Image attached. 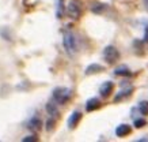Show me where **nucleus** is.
<instances>
[{
	"mask_svg": "<svg viewBox=\"0 0 148 142\" xmlns=\"http://www.w3.org/2000/svg\"><path fill=\"white\" fill-rule=\"evenodd\" d=\"M53 98L57 104H65L71 98V90L67 87H56L53 90Z\"/></svg>",
	"mask_w": 148,
	"mask_h": 142,
	"instance_id": "obj_1",
	"label": "nucleus"
},
{
	"mask_svg": "<svg viewBox=\"0 0 148 142\" xmlns=\"http://www.w3.org/2000/svg\"><path fill=\"white\" fill-rule=\"evenodd\" d=\"M103 59L106 60V63L109 64H114L117 60L120 59V52L116 46L113 45H108L103 49Z\"/></svg>",
	"mask_w": 148,
	"mask_h": 142,
	"instance_id": "obj_2",
	"label": "nucleus"
},
{
	"mask_svg": "<svg viewBox=\"0 0 148 142\" xmlns=\"http://www.w3.org/2000/svg\"><path fill=\"white\" fill-rule=\"evenodd\" d=\"M64 48L67 51L69 55H73L75 52H76V38L73 36V33L71 32H67L64 34Z\"/></svg>",
	"mask_w": 148,
	"mask_h": 142,
	"instance_id": "obj_3",
	"label": "nucleus"
},
{
	"mask_svg": "<svg viewBox=\"0 0 148 142\" xmlns=\"http://www.w3.org/2000/svg\"><path fill=\"white\" fill-rule=\"evenodd\" d=\"M67 12L68 15L73 19H77L80 17L82 14V6L80 3L77 1V0H71L69 3H68V7H67Z\"/></svg>",
	"mask_w": 148,
	"mask_h": 142,
	"instance_id": "obj_4",
	"label": "nucleus"
},
{
	"mask_svg": "<svg viewBox=\"0 0 148 142\" xmlns=\"http://www.w3.org/2000/svg\"><path fill=\"white\" fill-rule=\"evenodd\" d=\"M82 119V114L79 111H75V112H72V115L69 116V119H68V127L69 128H75L77 126V123L80 122Z\"/></svg>",
	"mask_w": 148,
	"mask_h": 142,
	"instance_id": "obj_5",
	"label": "nucleus"
},
{
	"mask_svg": "<svg viewBox=\"0 0 148 142\" xmlns=\"http://www.w3.org/2000/svg\"><path fill=\"white\" fill-rule=\"evenodd\" d=\"M113 89H114V85H113V82H110V81H108V82H105L101 86V89H99V93H101V96L102 97H109L110 96V93L113 92Z\"/></svg>",
	"mask_w": 148,
	"mask_h": 142,
	"instance_id": "obj_6",
	"label": "nucleus"
},
{
	"mask_svg": "<svg viewBox=\"0 0 148 142\" xmlns=\"http://www.w3.org/2000/svg\"><path fill=\"white\" fill-rule=\"evenodd\" d=\"M99 107H101V101H99V98H97V97H92V98H90V100L86 103V111H87V112L98 109Z\"/></svg>",
	"mask_w": 148,
	"mask_h": 142,
	"instance_id": "obj_7",
	"label": "nucleus"
},
{
	"mask_svg": "<svg viewBox=\"0 0 148 142\" xmlns=\"http://www.w3.org/2000/svg\"><path fill=\"white\" fill-rule=\"evenodd\" d=\"M130 134V126L129 124H120L116 128V135L117 137H125Z\"/></svg>",
	"mask_w": 148,
	"mask_h": 142,
	"instance_id": "obj_8",
	"label": "nucleus"
},
{
	"mask_svg": "<svg viewBox=\"0 0 148 142\" xmlns=\"http://www.w3.org/2000/svg\"><path fill=\"white\" fill-rule=\"evenodd\" d=\"M103 67L101 66V64H90L87 69H86V75H91V74H97V73H101V71H103Z\"/></svg>",
	"mask_w": 148,
	"mask_h": 142,
	"instance_id": "obj_9",
	"label": "nucleus"
},
{
	"mask_svg": "<svg viewBox=\"0 0 148 142\" xmlns=\"http://www.w3.org/2000/svg\"><path fill=\"white\" fill-rule=\"evenodd\" d=\"M41 126H42V122H41V119H38V118H32L30 122L27 123V127L30 128V130H34V131L41 130Z\"/></svg>",
	"mask_w": 148,
	"mask_h": 142,
	"instance_id": "obj_10",
	"label": "nucleus"
},
{
	"mask_svg": "<svg viewBox=\"0 0 148 142\" xmlns=\"http://www.w3.org/2000/svg\"><path fill=\"white\" fill-rule=\"evenodd\" d=\"M46 111H48V114L50 115V118H58V109H57V107H56V104L54 103H48L46 104Z\"/></svg>",
	"mask_w": 148,
	"mask_h": 142,
	"instance_id": "obj_11",
	"label": "nucleus"
},
{
	"mask_svg": "<svg viewBox=\"0 0 148 142\" xmlns=\"http://www.w3.org/2000/svg\"><path fill=\"white\" fill-rule=\"evenodd\" d=\"M114 74H116V75H121V77H125V75L128 77V75H130V71L126 66L122 64V66H118V67L114 70Z\"/></svg>",
	"mask_w": 148,
	"mask_h": 142,
	"instance_id": "obj_12",
	"label": "nucleus"
},
{
	"mask_svg": "<svg viewBox=\"0 0 148 142\" xmlns=\"http://www.w3.org/2000/svg\"><path fill=\"white\" fill-rule=\"evenodd\" d=\"M132 92H133V89H132V87L126 89L125 92H120V93H118V94L116 96V98H114V100H116V101H120V100H122V98H125V97H129Z\"/></svg>",
	"mask_w": 148,
	"mask_h": 142,
	"instance_id": "obj_13",
	"label": "nucleus"
},
{
	"mask_svg": "<svg viewBox=\"0 0 148 142\" xmlns=\"http://www.w3.org/2000/svg\"><path fill=\"white\" fill-rule=\"evenodd\" d=\"M141 115H148V101H141L139 107Z\"/></svg>",
	"mask_w": 148,
	"mask_h": 142,
	"instance_id": "obj_14",
	"label": "nucleus"
},
{
	"mask_svg": "<svg viewBox=\"0 0 148 142\" xmlns=\"http://www.w3.org/2000/svg\"><path fill=\"white\" fill-rule=\"evenodd\" d=\"M54 124H56V119H54V118L48 119V122H46V130H48V131H52L54 128Z\"/></svg>",
	"mask_w": 148,
	"mask_h": 142,
	"instance_id": "obj_15",
	"label": "nucleus"
},
{
	"mask_svg": "<svg viewBox=\"0 0 148 142\" xmlns=\"http://www.w3.org/2000/svg\"><path fill=\"white\" fill-rule=\"evenodd\" d=\"M105 8H106V6H105V4H95V6H92V7H91V10H92L94 12H102Z\"/></svg>",
	"mask_w": 148,
	"mask_h": 142,
	"instance_id": "obj_16",
	"label": "nucleus"
},
{
	"mask_svg": "<svg viewBox=\"0 0 148 142\" xmlns=\"http://www.w3.org/2000/svg\"><path fill=\"white\" fill-rule=\"evenodd\" d=\"M63 0H58V6H57V17L58 18H61V15H63Z\"/></svg>",
	"mask_w": 148,
	"mask_h": 142,
	"instance_id": "obj_17",
	"label": "nucleus"
},
{
	"mask_svg": "<svg viewBox=\"0 0 148 142\" xmlns=\"http://www.w3.org/2000/svg\"><path fill=\"white\" fill-rule=\"evenodd\" d=\"M145 126V120L144 119H135V127L136 128H141Z\"/></svg>",
	"mask_w": 148,
	"mask_h": 142,
	"instance_id": "obj_18",
	"label": "nucleus"
},
{
	"mask_svg": "<svg viewBox=\"0 0 148 142\" xmlns=\"http://www.w3.org/2000/svg\"><path fill=\"white\" fill-rule=\"evenodd\" d=\"M23 142H36V141H38V138L36 137V135H29V137H25L22 139Z\"/></svg>",
	"mask_w": 148,
	"mask_h": 142,
	"instance_id": "obj_19",
	"label": "nucleus"
},
{
	"mask_svg": "<svg viewBox=\"0 0 148 142\" xmlns=\"http://www.w3.org/2000/svg\"><path fill=\"white\" fill-rule=\"evenodd\" d=\"M144 41H148V26H145V36H144Z\"/></svg>",
	"mask_w": 148,
	"mask_h": 142,
	"instance_id": "obj_20",
	"label": "nucleus"
},
{
	"mask_svg": "<svg viewBox=\"0 0 148 142\" xmlns=\"http://www.w3.org/2000/svg\"><path fill=\"white\" fill-rule=\"evenodd\" d=\"M143 3H144V7H145V10L148 11V0H143Z\"/></svg>",
	"mask_w": 148,
	"mask_h": 142,
	"instance_id": "obj_21",
	"label": "nucleus"
}]
</instances>
